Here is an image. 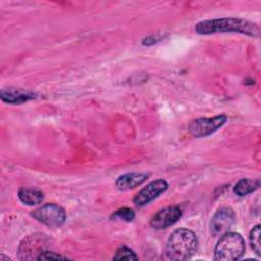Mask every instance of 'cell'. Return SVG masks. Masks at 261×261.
<instances>
[{"label":"cell","instance_id":"10","mask_svg":"<svg viewBox=\"0 0 261 261\" xmlns=\"http://www.w3.org/2000/svg\"><path fill=\"white\" fill-rule=\"evenodd\" d=\"M47 239L43 234H34V236L27 237L25 239L22 240V242L19 245V248H18L19 258L27 259V255L30 253H37L39 256L43 251H45L43 246L41 245H44Z\"/></svg>","mask_w":261,"mask_h":261},{"label":"cell","instance_id":"17","mask_svg":"<svg viewBox=\"0 0 261 261\" xmlns=\"http://www.w3.org/2000/svg\"><path fill=\"white\" fill-rule=\"evenodd\" d=\"M67 257L59 255L52 251H43L38 257L37 260H56V259H66Z\"/></svg>","mask_w":261,"mask_h":261},{"label":"cell","instance_id":"11","mask_svg":"<svg viewBox=\"0 0 261 261\" xmlns=\"http://www.w3.org/2000/svg\"><path fill=\"white\" fill-rule=\"evenodd\" d=\"M148 177L149 174L144 172H128L120 175L116 179L115 185L120 191H128L142 185Z\"/></svg>","mask_w":261,"mask_h":261},{"label":"cell","instance_id":"7","mask_svg":"<svg viewBox=\"0 0 261 261\" xmlns=\"http://www.w3.org/2000/svg\"><path fill=\"white\" fill-rule=\"evenodd\" d=\"M168 188V184L164 179H156L148 184L146 187H144L142 190H140L135 198H134V204L138 207L145 206L155 200L161 193L166 191Z\"/></svg>","mask_w":261,"mask_h":261},{"label":"cell","instance_id":"2","mask_svg":"<svg viewBox=\"0 0 261 261\" xmlns=\"http://www.w3.org/2000/svg\"><path fill=\"white\" fill-rule=\"evenodd\" d=\"M197 236L188 228H178L168 238L165 254L168 259L181 261L190 259L198 250Z\"/></svg>","mask_w":261,"mask_h":261},{"label":"cell","instance_id":"12","mask_svg":"<svg viewBox=\"0 0 261 261\" xmlns=\"http://www.w3.org/2000/svg\"><path fill=\"white\" fill-rule=\"evenodd\" d=\"M18 198L23 204L33 206L43 202L44 193L36 188H20L18 190Z\"/></svg>","mask_w":261,"mask_h":261},{"label":"cell","instance_id":"9","mask_svg":"<svg viewBox=\"0 0 261 261\" xmlns=\"http://www.w3.org/2000/svg\"><path fill=\"white\" fill-rule=\"evenodd\" d=\"M0 98L8 104H22L30 100L36 99L37 94L30 90L19 88H6L0 92Z\"/></svg>","mask_w":261,"mask_h":261},{"label":"cell","instance_id":"5","mask_svg":"<svg viewBox=\"0 0 261 261\" xmlns=\"http://www.w3.org/2000/svg\"><path fill=\"white\" fill-rule=\"evenodd\" d=\"M226 119L227 117L224 114H219L209 118L195 119L189 124V133L196 138L209 136L221 127L225 123Z\"/></svg>","mask_w":261,"mask_h":261},{"label":"cell","instance_id":"15","mask_svg":"<svg viewBox=\"0 0 261 261\" xmlns=\"http://www.w3.org/2000/svg\"><path fill=\"white\" fill-rule=\"evenodd\" d=\"M138 256L136 255V253L128 247L126 246H120L114 256H113V260H138Z\"/></svg>","mask_w":261,"mask_h":261},{"label":"cell","instance_id":"4","mask_svg":"<svg viewBox=\"0 0 261 261\" xmlns=\"http://www.w3.org/2000/svg\"><path fill=\"white\" fill-rule=\"evenodd\" d=\"M32 216L49 227H59L66 220L65 210L54 203L45 204L32 212Z\"/></svg>","mask_w":261,"mask_h":261},{"label":"cell","instance_id":"14","mask_svg":"<svg viewBox=\"0 0 261 261\" xmlns=\"http://www.w3.org/2000/svg\"><path fill=\"white\" fill-rule=\"evenodd\" d=\"M260 224L255 225L249 234V241L251 244L252 249L254 250V252L256 253V255L260 256L261 255V244H260Z\"/></svg>","mask_w":261,"mask_h":261},{"label":"cell","instance_id":"13","mask_svg":"<svg viewBox=\"0 0 261 261\" xmlns=\"http://www.w3.org/2000/svg\"><path fill=\"white\" fill-rule=\"evenodd\" d=\"M260 187L259 179H252V178H242L240 179L233 188L234 194L240 197H244L252 192L256 191Z\"/></svg>","mask_w":261,"mask_h":261},{"label":"cell","instance_id":"16","mask_svg":"<svg viewBox=\"0 0 261 261\" xmlns=\"http://www.w3.org/2000/svg\"><path fill=\"white\" fill-rule=\"evenodd\" d=\"M111 217H114V218L119 219V220H122V221L130 222V221H133V219L135 218V212H134V210L130 209V208L123 207V208H120V209L116 210L115 212H113V214H112Z\"/></svg>","mask_w":261,"mask_h":261},{"label":"cell","instance_id":"8","mask_svg":"<svg viewBox=\"0 0 261 261\" xmlns=\"http://www.w3.org/2000/svg\"><path fill=\"white\" fill-rule=\"evenodd\" d=\"M182 211L178 206H168L157 211L150 220V225L155 229H164L174 224L180 217Z\"/></svg>","mask_w":261,"mask_h":261},{"label":"cell","instance_id":"1","mask_svg":"<svg viewBox=\"0 0 261 261\" xmlns=\"http://www.w3.org/2000/svg\"><path fill=\"white\" fill-rule=\"evenodd\" d=\"M196 33L210 35L216 33H239L250 37H259L260 29L255 22L239 17H220L199 21L195 27Z\"/></svg>","mask_w":261,"mask_h":261},{"label":"cell","instance_id":"3","mask_svg":"<svg viewBox=\"0 0 261 261\" xmlns=\"http://www.w3.org/2000/svg\"><path fill=\"white\" fill-rule=\"evenodd\" d=\"M246 250L244 238L238 232H225L214 249L213 259L216 261H233L242 258Z\"/></svg>","mask_w":261,"mask_h":261},{"label":"cell","instance_id":"6","mask_svg":"<svg viewBox=\"0 0 261 261\" xmlns=\"http://www.w3.org/2000/svg\"><path fill=\"white\" fill-rule=\"evenodd\" d=\"M236 220V213L230 207L218 209L211 219V232L213 236H222L227 232Z\"/></svg>","mask_w":261,"mask_h":261}]
</instances>
